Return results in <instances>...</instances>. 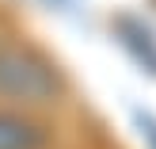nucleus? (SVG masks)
Returning a JSON list of instances; mask_svg holds the SVG:
<instances>
[{"instance_id": "obj_1", "label": "nucleus", "mask_w": 156, "mask_h": 149, "mask_svg": "<svg viewBox=\"0 0 156 149\" xmlns=\"http://www.w3.org/2000/svg\"><path fill=\"white\" fill-rule=\"evenodd\" d=\"M65 92L57 65L19 42H0V96L15 103H53Z\"/></svg>"}, {"instance_id": "obj_2", "label": "nucleus", "mask_w": 156, "mask_h": 149, "mask_svg": "<svg viewBox=\"0 0 156 149\" xmlns=\"http://www.w3.org/2000/svg\"><path fill=\"white\" fill-rule=\"evenodd\" d=\"M46 145H50L46 122L15 107H0V149H46Z\"/></svg>"}, {"instance_id": "obj_3", "label": "nucleus", "mask_w": 156, "mask_h": 149, "mask_svg": "<svg viewBox=\"0 0 156 149\" xmlns=\"http://www.w3.org/2000/svg\"><path fill=\"white\" fill-rule=\"evenodd\" d=\"M118 42L126 46L129 54H133L137 61H141L145 69L156 76V38H152V31L149 27H141L137 19H129V15H122L118 19Z\"/></svg>"}, {"instance_id": "obj_4", "label": "nucleus", "mask_w": 156, "mask_h": 149, "mask_svg": "<svg viewBox=\"0 0 156 149\" xmlns=\"http://www.w3.org/2000/svg\"><path fill=\"white\" fill-rule=\"evenodd\" d=\"M133 119H137V134H141V142L149 145V149H156V115H149V111H137Z\"/></svg>"}]
</instances>
